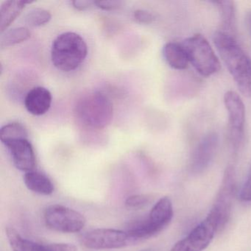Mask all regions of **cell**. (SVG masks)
<instances>
[{
	"label": "cell",
	"mask_w": 251,
	"mask_h": 251,
	"mask_svg": "<svg viewBox=\"0 0 251 251\" xmlns=\"http://www.w3.org/2000/svg\"><path fill=\"white\" fill-rule=\"evenodd\" d=\"M217 231L215 221L208 214L203 221L192 229L187 236L177 242L170 251H203Z\"/></svg>",
	"instance_id": "cell-10"
},
{
	"label": "cell",
	"mask_w": 251,
	"mask_h": 251,
	"mask_svg": "<svg viewBox=\"0 0 251 251\" xmlns=\"http://www.w3.org/2000/svg\"><path fill=\"white\" fill-rule=\"evenodd\" d=\"M133 18L140 24H151L155 20V16L145 10H136L133 13Z\"/></svg>",
	"instance_id": "cell-23"
},
{
	"label": "cell",
	"mask_w": 251,
	"mask_h": 251,
	"mask_svg": "<svg viewBox=\"0 0 251 251\" xmlns=\"http://www.w3.org/2000/svg\"><path fill=\"white\" fill-rule=\"evenodd\" d=\"M2 34L0 39V48L5 49L25 42L30 37L31 33L27 27H18L6 30Z\"/></svg>",
	"instance_id": "cell-19"
},
{
	"label": "cell",
	"mask_w": 251,
	"mask_h": 251,
	"mask_svg": "<svg viewBox=\"0 0 251 251\" xmlns=\"http://www.w3.org/2000/svg\"><path fill=\"white\" fill-rule=\"evenodd\" d=\"M73 7L78 11H86L95 6V1L86 0H75L72 2Z\"/></svg>",
	"instance_id": "cell-26"
},
{
	"label": "cell",
	"mask_w": 251,
	"mask_h": 251,
	"mask_svg": "<svg viewBox=\"0 0 251 251\" xmlns=\"http://www.w3.org/2000/svg\"><path fill=\"white\" fill-rule=\"evenodd\" d=\"M163 57L171 68L176 70H186L189 66V59L181 44L169 42L163 48Z\"/></svg>",
	"instance_id": "cell-15"
},
{
	"label": "cell",
	"mask_w": 251,
	"mask_h": 251,
	"mask_svg": "<svg viewBox=\"0 0 251 251\" xmlns=\"http://www.w3.org/2000/svg\"><path fill=\"white\" fill-rule=\"evenodd\" d=\"M30 1L9 0L4 2L0 7V32L6 31L14 20L21 14L27 4L32 3Z\"/></svg>",
	"instance_id": "cell-16"
},
{
	"label": "cell",
	"mask_w": 251,
	"mask_h": 251,
	"mask_svg": "<svg viewBox=\"0 0 251 251\" xmlns=\"http://www.w3.org/2000/svg\"><path fill=\"white\" fill-rule=\"evenodd\" d=\"M7 237L13 251H77L75 245L70 243L43 245L23 238L15 229L7 227Z\"/></svg>",
	"instance_id": "cell-13"
},
{
	"label": "cell",
	"mask_w": 251,
	"mask_h": 251,
	"mask_svg": "<svg viewBox=\"0 0 251 251\" xmlns=\"http://www.w3.org/2000/svg\"><path fill=\"white\" fill-rule=\"evenodd\" d=\"M152 201V197L149 195H130L126 199L125 205L130 209H141L148 205Z\"/></svg>",
	"instance_id": "cell-22"
},
{
	"label": "cell",
	"mask_w": 251,
	"mask_h": 251,
	"mask_svg": "<svg viewBox=\"0 0 251 251\" xmlns=\"http://www.w3.org/2000/svg\"><path fill=\"white\" fill-rule=\"evenodd\" d=\"M85 248L92 250L119 249L131 243L127 232L111 228H98L86 232L80 237Z\"/></svg>",
	"instance_id": "cell-8"
},
{
	"label": "cell",
	"mask_w": 251,
	"mask_h": 251,
	"mask_svg": "<svg viewBox=\"0 0 251 251\" xmlns=\"http://www.w3.org/2000/svg\"><path fill=\"white\" fill-rule=\"evenodd\" d=\"M224 103L228 116V133L235 151L240 148L244 137L245 108L236 92L228 91L224 95Z\"/></svg>",
	"instance_id": "cell-9"
},
{
	"label": "cell",
	"mask_w": 251,
	"mask_h": 251,
	"mask_svg": "<svg viewBox=\"0 0 251 251\" xmlns=\"http://www.w3.org/2000/svg\"><path fill=\"white\" fill-rule=\"evenodd\" d=\"M24 182L29 190L42 195H50L53 193L54 185L50 179L43 173L31 171L26 173Z\"/></svg>",
	"instance_id": "cell-17"
},
{
	"label": "cell",
	"mask_w": 251,
	"mask_h": 251,
	"mask_svg": "<svg viewBox=\"0 0 251 251\" xmlns=\"http://www.w3.org/2000/svg\"><path fill=\"white\" fill-rule=\"evenodd\" d=\"M240 198L245 202H251V168L248 179L241 190Z\"/></svg>",
	"instance_id": "cell-25"
},
{
	"label": "cell",
	"mask_w": 251,
	"mask_h": 251,
	"mask_svg": "<svg viewBox=\"0 0 251 251\" xmlns=\"http://www.w3.org/2000/svg\"><path fill=\"white\" fill-rule=\"evenodd\" d=\"M236 192V171L233 166H228L225 170L215 202L208 213V215L215 221L218 231L225 227L230 220Z\"/></svg>",
	"instance_id": "cell-6"
},
{
	"label": "cell",
	"mask_w": 251,
	"mask_h": 251,
	"mask_svg": "<svg viewBox=\"0 0 251 251\" xmlns=\"http://www.w3.org/2000/svg\"><path fill=\"white\" fill-rule=\"evenodd\" d=\"M24 138H28V132L26 127L20 123H8L0 130V139L2 144Z\"/></svg>",
	"instance_id": "cell-20"
},
{
	"label": "cell",
	"mask_w": 251,
	"mask_h": 251,
	"mask_svg": "<svg viewBox=\"0 0 251 251\" xmlns=\"http://www.w3.org/2000/svg\"><path fill=\"white\" fill-rule=\"evenodd\" d=\"M155 251L153 249H152V248H146V249L142 250V251Z\"/></svg>",
	"instance_id": "cell-28"
},
{
	"label": "cell",
	"mask_w": 251,
	"mask_h": 251,
	"mask_svg": "<svg viewBox=\"0 0 251 251\" xmlns=\"http://www.w3.org/2000/svg\"><path fill=\"white\" fill-rule=\"evenodd\" d=\"M123 5L122 1H95V6L104 11L120 9Z\"/></svg>",
	"instance_id": "cell-24"
},
{
	"label": "cell",
	"mask_w": 251,
	"mask_h": 251,
	"mask_svg": "<svg viewBox=\"0 0 251 251\" xmlns=\"http://www.w3.org/2000/svg\"><path fill=\"white\" fill-rule=\"evenodd\" d=\"M173 217L172 201L164 197L154 205L147 218L131 223L126 232L132 244L149 239L162 231L170 224Z\"/></svg>",
	"instance_id": "cell-4"
},
{
	"label": "cell",
	"mask_w": 251,
	"mask_h": 251,
	"mask_svg": "<svg viewBox=\"0 0 251 251\" xmlns=\"http://www.w3.org/2000/svg\"><path fill=\"white\" fill-rule=\"evenodd\" d=\"M189 63L203 77H210L220 71V61L207 39L201 34L193 35L181 43Z\"/></svg>",
	"instance_id": "cell-5"
},
{
	"label": "cell",
	"mask_w": 251,
	"mask_h": 251,
	"mask_svg": "<svg viewBox=\"0 0 251 251\" xmlns=\"http://www.w3.org/2000/svg\"><path fill=\"white\" fill-rule=\"evenodd\" d=\"M245 25H246L247 30L251 38V10L248 11L245 16Z\"/></svg>",
	"instance_id": "cell-27"
},
{
	"label": "cell",
	"mask_w": 251,
	"mask_h": 251,
	"mask_svg": "<svg viewBox=\"0 0 251 251\" xmlns=\"http://www.w3.org/2000/svg\"><path fill=\"white\" fill-rule=\"evenodd\" d=\"M219 145V136L215 132L205 135L197 145L190 160V170L201 174L207 170L214 160Z\"/></svg>",
	"instance_id": "cell-11"
},
{
	"label": "cell",
	"mask_w": 251,
	"mask_h": 251,
	"mask_svg": "<svg viewBox=\"0 0 251 251\" xmlns=\"http://www.w3.org/2000/svg\"><path fill=\"white\" fill-rule=\"evenodd\" d=\"M12 158L14 166L21 171H33L36 160L33 145L28 138L15 139L3 144Z\"/></svg>",
	"instance_id": "cell-12"
},
{
	"label": "cell",
	"mask_w": 251,
	"mask_h": 251,
	"mask_svg": "<svg viewBox=\"0 0 251 251\" xmlns=\"http://www.w3.org/2000/svg\"><path fill=\"white\" fill-rule=\"evenodd\" d=\"M214 45L231 75L239 92L251 97V59L235 39V36L219 30L214 35Z\"/></svg>",
	"instance_id": "cell-1"
},
{
	"label": "cell",
	"mask_w": 251,
	"mask_h": 251,
	"mask_svg": "<svg viewBox=\"0 0 251 251\" xmlns=\"http://www.w3.org/2000/svg\"><path fill=\"white\" fill-rule=\"evenodd\" d=\"M88 46L84 39L73 32L61 33L54 40L51 48L52 64L61 71H73L86 59Z\"/></svg>",
	"instance_id": "cell-3"
},
{
	"label": "cell",
	"mask_w": 251,
	"mask_h": 251,
	"mask_svg": "<svg viewBox=\"0 0 251 251\" xmlns=\"http://www.w3.org/2000/svg\"><path fill=\"white\" fill-rule=\"evenodd\" d=\"M114 114L113 104L109 98L100 92L83 95L75 107L77 121L86 128L102 130L111 123Z\"/></svg>",
	"instance_id": "cell-2"
},
{
	"label": "cell",
	"mask_w": 251,
	"mask_h": 251,
	"mask_svg": "<svg viewBox=\"0 0 251 251\" xmlns=\"http://www.w3.org/2000/svg\"><path fill=\"white\" fill-rule=\"evenodd\" d=\"M44 220L47 227L55 231L74 233L83 230L86 220L78 211L62 205H51L45 209Z\"/></svg>",
	"instance_id": "cell-7"
},
{
	"label": "cell",
	"mask_w": 251,
	"mask_h": 251,
	"mask_svg": "<svg viewBox=\"0 0 251 251\" xmlns=\"http://www.w3.org/2000/svg\"><path fill=\"white\" fill-rule=\"evenodd\" d=\"M52 15L49 11L42 8H36L27 13L25 23L30 27H40L49 23Z\"/></svg>",
	"instance_id": "cell-21"
},
{
	"label": "cell",
	"mask_w": 251,
	"mask_h": 251,
	"mask_svg": "<svg viewBox=\"0 0 251 251\" xmlns=\"http://www.w3.org/2000/svg\"><path fill=\"white\" fill-rule=\"evenodd\" d=\"M217 5L221 17L223 31L234 36L236 32V7L233 1L213 2Z\"/></svg>",
	"instance_id": "cell-18"
},
{
	"label": "cell",
	"mask_w": 251,
	"mask_h": 251,
	"mask_svg": "<svg viewBox=\"0 0 251 251\" xmlns=\"http://www.w3.org/2000/svg\"><path fill=\"white\" fill-rule=\"evenodd\" d=\"M52 101V94L48 89L36 86L30 89L26 95L25 106L30 114L41 116L49 111Z\"/></svg>",
	"instance_id": "cell-14"
}]
</instances>
